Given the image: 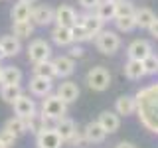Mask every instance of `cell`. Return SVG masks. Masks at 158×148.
<instances>
[{"label": "cell", "mask_w": 158, "mask_h": 148, "mask_svg": "<svg viewBox=\"0 0 158 148\" xmlns=\"http://www.w3.org/2000/svg\"><path fill=\"white\" fill-rule=\"evenodd\" d=\"M136 113L142 126L158 134V83L144 87L136 93Z\"/></svg>", "instance_id": "obj_1"}, {"label": "cell", "mask_w": 158, "mask_h": 148, "mask_svg": "<svg viewBox=\"0 0 158 148\" xmlns=\"http://www.w3.org/2000/svg\"><path fill=\"white\" fill-rule=\"evenodd\" d=\"M67 113V103L57 95H46L42 101V115L44 117H52V118H61Z\"/></svg>", "instance_id": "obj_2"}, {"label": "cell", "mask_w": 158, "mask_h": 148, "mask_svg": "<svg viewBox=\"0 0 158 148\" xmlns=\"http://www.w3.org/2000/svg\"><path fill=\"white\" fill-rule=\"evenodd\" d=\"M95 46L101 53L113 56V53L121 47V38H118L115 32H111V30H101L95 36Z\"/></svg>", "instance_id": "obj_3"}, {"label": "cell", "mask_w": 158, "mask_h": 148, "mask_svg": "<svg viewBox=\"0 0 158 148\" xmlns=\"http://www.w3.org/2000/svg\"><path fill=\"white\" fill-rule=\"evenodd\" d=\"M87 85L93 89V91H107L109 85H111V73L107 71L105 67L97 65V67H91L87 73Z\"/></svg>", "instance_id": "obj_4"}, {"label": "cell", "mask_w": 158, "mask_h": 148, "mask_svg": "<svg viewBox=\"0 0 158 148\" xmlns=\"http://www.w3.org/2000/svg\"><path fill=\"white\" fill-rule=\"evenodd\" d=\"M63 140L56 128H40L36 132V146L38 148H61Z\"/></svg>", "instance_id": "obj_5"}, {"label": "cell", "mask_w": 158, "mask_h": 148, "mask_svg": "<svg viewBox=\"0 0 158 148\" xmlns=\"http://www.w3.org/2000/svg\"><path fill=\"white\" fill-rule=\"evenodd\" d=\"M49 56H52V47L46 39H34L28 46V59L32 63L46 61V59H49Z\"/></svg>", "instance_id": "obj_6"}, {"label": "cell", "mask_w": 158, "mask_h": 148, "mask_svg": "<svg viewBox=\"0 0 158 148\" xmlns=\"http://www.w3.org/2000/svg\"><path fill=\"white\" fill-rule=\"evenodd\" d=\"M53 22L56 26H75L77 24V12L69 4H59L57 10H53Z\"/></svg>", "instance_id": "obj_7"}, {"label": "cell", "mask_w": 158, "mask_h": 148, "mask_svg": "<svg viewBox=\"0 0 158 148\" xmlns=\"http://www.w3.org/2000/svg\"><path fill=\"white\" fill-rule=\"evenodd\" d=\"M12 107H14V113H16V117L28 118V117L36 115V103H34V99H30V95H24V93L12 103Z\"/></svg>", "instance_id": "obj_8"}, {"label": "cell", "mask_w": 158, "mask_h": 148, "mask_svg": "<svg viewBox=\"0 0 158 148\" xmlns=\"http://www.w3.org/2000/svg\"><path fill=\"white\" fill-rule=\"evenodd\" d=\"M30 22L36 26H48L53 22V10L49 6H36L30 12Z\"/></svg>", "instance_id": "obj_9"}, {"label": "cell", "mask_w": 158, "mask_h": 148, "mask_svg": "<svg viewBox=\"0 0 158 148\" xmlns=\"http://www.w3.org/2000/svg\"><path fill=\"white\" fill-rule=\"evenodd\" d=\"M52 79H46V77H40V75H34L30 79V93L34 97H46L52 93Z\"/></svg>", "instance_id": "obj_10"}, {"label": "cell", "mask_w": 158, "mask_h": 148, "mask_svg": "<svg viewBox=\"0 0 158 148\" xmlns=\"http://www.w3.org/2000/svg\"><path fill=\"white\" fill-rule=\"evenodd\" d=\"M52 63L56 67V77H69L75 71V61H73L71 56H59Z\"/></svg>", "instance_id": "obj_11"}, {"label": "cell", "mask_w": 158, "mask_h": 148, "mask_svg": "<svg viewBox=\"0 0 158 148\" xmlns=\"http://www.w3.org/2000/svg\"><path fill=\"white\" fill-rule=\"evenodd\" d=\"M127 53H128L131 59H140L142 61L146 56L152 53V46H150V42H146V39H135V42L128 46Z\"/></svg>", "instance_id": "obj_12"}, {"label": "cell", "mask_w": 158, "mask_h": 148, "mask_svg": "<svg viewBox=\"0 0 158 148\" xmlns=\"http://www.w3.org/2000/svg\"><path fill=\"white\" fill-rule=\"evenodd\" d=\"M93 10H95V16H99L103 22L115 20V16H117V0H101Z\"/></svg>", "instance_id": "obj_13"}, {"label": "cell", "mask_w": 158, "mask_h": 148, "mask_svg": "<svg viewBox=\"0 0 158 148\" xmlns=\"http://www.w3.org/2000/svg\"><path fill=\"white\" fill-rule=\"evenodd\" d=\"M52 39L53 43L59 47H67L73 43V34H71V28L69 26H56L52 30Z\"/></svg>", "instance_id": "obj_14"}, {"label": "cell", "mask_w": 158, "mask_h": 148, "mask_svg": "<svg viewBox=\"0 0 158 148\" xmlns=\"http://www.w3.org/2000/svg\"><path fill=\"white\" fill-rule=\"evenodd\" d=\"M83 132H85V138H87V142H89V144H101V142L107 138L105 128L99 125L97 121L89 122V125L85 126V130H83Z\"/></svg>", "instance_id": "obj_15"}, {"label": "cell", "mask_w": 158, "mask_h": 148, "mask_svg": "<svg viewBox=\"0 0 158 148\" xmlns=\"http://www.w3.org/2000/svg\"><path fill=\"white\" fill-rule=\"evenodd\" d=\"M115 113H117V115H123V117L135 115V113H136V101H135V97L121 95V97L117 99V103H115Z\"/></svg>", "instance_id": "obj_16"}, {"label": "cell", "mask_w": 158, "mask_h": 148, "mask_svg": "<svg viewBox=\"0 0 158 148\" xmlns=\"http://www.w3.org/2000/svg\"><path fill=\"white\" fill-rule=\"evenodd\" d=\"M97 122L105 128L107 134H109V132H117L118 126H121V118H118V115H117V113H113V111H103L101 115H99Z\"/></svg>", "instance_id": "obj_17"}, {"label": "cell", "mask_w": 158, "mask_h": 148, "mask_svg": "<svg viewBox=\"0 0 158 148\" xmlns=\"http://www.w3.org/2000/svg\"><path fill=\"white\" fill-rule=\"evenodd\" d=\"M0 47H2V51H4L6 57H16L20 53V49H22V43H20V39L14 36V34H10V36L0 38Z\"/></svg>", "instance_id": "obj_18"}, {"label": "cell", "mask_w": 158, "mask_h": 148, "mask_svg": "<svg viewBox=\"0 0 158 148\" xmlns=\"http://www.w3.org/2000/svg\"><path fill=\"white\" fill-rule=\"evenodd\" d=\"M22 83V71L14 65H6L0 69V85H20Z\"/></svg>", "instance_id": "obj_19"}, {"label": "cell", "mask_w": 158, "mask_h": 148, "mask_svg": "<svg viewBox=\"0 0 158 148\" xmlns=\"http://www.w3.org/2000/svg\"><path fill=\"white\" fill-rule=\"evenodd\" d=\"M77 24H83V26L89 30V34L95 38L103 30V24L105 22H103L99 16H95V14H83V16H77Z\"/></svg>", "instance_id": "obj_20"}, {"label": "cell", "mask_w": 158, "mask_h": 148, "mask_svg": "<svg viewBox=\"0 0 158 148\" xmlns=\"http://www.w3.org/2000/svg\"><path fill=\"white\" fill-rule=\"evenodd\" d=\"M57 97H61L63 101L67 103H73V101H77V97H79V87H77V83H73V81H63L61 85L57 87Z\"/></svg>", "instance_id": "obj_21"}, {"label": "cell", "mask_w": 158, "mask_h": 148, "mask_svg": "<svg viewBox=\"0 0 158 148\" xmlns=\"http://www.w3.org/2000/svg\"><path fill=\"white\" fill-rule=\"evenodd\" d=\"M56 130H57V134L61 136V140H63V142H67L69 138L73 136V132L77 130V126H75V121H71V118H67V117H61V118H57Z\"/></svg>", "instance_id": "obj_22"}, {"label": "cell", "mask_w": 158, "mask_h": 148, "mask_svg": "<svg viewBox=\"0 0 158 148\" xmlns=\"http://www.w3.org/2000/svg\"><path fill=\"white\" fill-rule=\"evenodd\" d=\"M125 75L128 79H132V81L144 77V67H142L140 59H131V57H128V61L125 63Z\"/></svg>", "instance_id": "obj_23"}, {"label": "cell", "mask_w": 158, "mask_h": 148, "mask_svg": "<svg viewBox=\"0 0 158 148\" xmlns=\"http://www.w3.org/2000/svg\"><path fill=\"white\" fill-rule=\"evenodd\" d=\"M30 12H32V4H26V2H18L12 6L10 10V18L12 22H22V20H30Z\"/></svg>", "instance_id": "obj_24"}, {"label": "cell", "mask_w": 158, "mask_h": 148, "mask_svg": "<svg viewBox=\"0 0 158 148\" xmlns=\"http://www.w3.org/2000/svg\"><path fill=\"white\" fill-rule=\"evenodd\" d=\"M12 34L18 39H26L34 34V24L30 20H22V22H12Z\"/></svg>", "instance_id": "obj_25"}, {"label": "cell", "mask_w": 158, "mask_h": 148, "mask_svg": "<svg viewBox=\"0 0 158 148\" xmlns=\"http://www.w3.org/2000/svg\"><path fill=\"white\" fill-rule=\"evenodd\" d=\"M22 95V87L20 85H0V99L8 105H12L16 99Z\"/></svg>", "instance_id": "obj_26"}, {"label": "cell", "mask_w": 158, "mask_h": 148, "mask_svg": "<svg viewBox=\"0 0 158 148\" xmlns=\"http://www.w3.org/2000/svg\"><path fill=\"white\" fill-rule=\"evenodd\" d=\"M154 12H152L150 8H138L135 10V22H136V26L138 28H144L148 30V26L152 24V20H154Z\"/></svg>", "instance_id": "obj_27"}, {"label": "cell", "mask_w": 158, "mask_h": 148, "mask_svg": "<svg viewBox=\"0 0 158 148\" xmlns=\"http://www.w3.org/2000/svg\"><path fill=\"white\" fill-rule=\"evenodd\" d=\"M4 128L6 130H10L14 136H22V134H26V121H24L22 117H12V118H8L6 121V125H4Z\"/></svg>", "instance_id": "obj_28"}, {"label": "cell", "mask_w": 158, "mask_h": 148, "mask_svg": "<svg viewBox=\"0 0 158 148\" xmlns=\"http://www.w3.org/2000/svg\"><path fill=\"white\" fill-rule=\"evenodd\" d=\"M34 75H40V77H46V79H53L56 77V67L53 63L46 59V61H40V63H34Z\"/></svg>", "instance_id": "obj_29"}, {"label": "cell", "mask_w": 158, "mask_h": 148, "mask_svg": "<svg viewBox=\"0 0 158 148\" xmlns=\"http://www.w3.org/2000/svg\"><path fill=\"white\" fill-rule=\"evenodd\" d=\"M71 34H73V42H77V43L93 39V36L89 34V30L83 26V24H75V26H71Z\"/></svg>", "instance_id": "obj_30"}, {"label": "cell", "mask_w": 158, "mask_h": 148, "mask_svg": "<svg viewBox=\"0 0 158 148\" xmlns=\"http://www.w3.org/2000/svg\"><path fill=\"white\" fill-rule=\"evenodd\" d=\"M115 24L121 32H131V30L136 28V22H135V14L132 16H117L115 18Z\"/></svg>", "instance_id": "obj_31"}, {"label": "cell", "mask_w": 158, "mask_h": 148, "mask_svg": "<svg viewBox=\"0 0 158 148\" xmlns=\"http://www.w3.org/2000/svg\"><path fill=\"white\" fill-rule=\"evenodd\" d=\"M142 67H144V75H156L158 73V57L154 53L146 56L142 59Z\"/></svg>", "instance_id": "obj_32"}, {"label": "cell", "mask_w": 158, "mask_h": 148, "mask_svg": "<svg viewBox=\"0 0 158 148\" xmlns=\"http://www.w3.org/2000/svg\"><path fill=\"white\" fill-rule=\"evenodd\" d=\"M132 14H135L132 2H128V0H118L117 2V16H132Z\"/></svg>", "instance_id": "obj_33"}, {"label": "cell", "mask_w": 158, "mask_h": 148, "mask_svg": "<svg viewBox=\"0 0 158 148\" xmlns=\"http://www.w3.org/2000/svg\"><path fill=\"white\" fill-rule=\"evenodd\" d=\"M67 142H71L73 146H79V148H83L85 144H89L87 138H85V132H83V130H75V132H73V136L69 138Z\"/></svg>", "instance_id": "obj_34"}, {"label": "cell", "mask_w": 158, "mask_h": 148, "mask_svg": "<svg viewBox=\"0 0 158 148\" xmlns=\"http://www.w3.org/2000/svg\"><path fill=\"white\" fill-rule=\"evenodd\" d=\"M16 138H18V136H14L10 130H6V128H2V130H0V142H2V144L6 146V148H8V146H12L14 142H16Z\"/></svg>", "instance_id": "obj_35"}, {"label": "cell", "mask_w": 158, "mask_h": 148, "mask_svg": "<svg viewBox=\"0 0 158 148\" xmlns=\"http://www.w3.org/2000/svg\"><path fill=\"white\" fill-rule=\"evenodd\" d=\"M99 2H101V0H79V4H81L85 10H93Z\"/></svg>", "instance_id": "obj_36"}, {"label": "cell", "mask_w": 158, "mask_h": 148, "mask_svg": "<svg viewBox=\"0 0 158 148\" xmlns=\"http://www.w3.org/2000/svg\"><path fill=\"white\" fill-rule=\"evenodd\" d=\"M69 56H71V57H81V56H83V47L71 46V47H69Z\"/></svg>", "instance_id": "obj_37"}, {"label": "cell", "mask_w": 158, "mask_h": 148, "mask_svg": "<svg viewBox=\"0 0 158 148\" xmlns=\"http://www.w3.org/2000/svg\"><path fill=\"white\" fill-rule=\"evenodd\" d=\"M148 30H150V34H152L154 38H158V18H154V20H152V24L148 26Z\"/></svg>", "instance_id": "obj_38"}, {"label": "cell", "mask_w": 158, "mask_h": 148, "mask_svg": "<svg viewBox=\"0 0 158 148\" xmlns=\"http://www.w3.org/2000/svg\"><path fill=\"white\" fill-rule=\"evenodd\" d=\"M117 148H135V144L132 142H118Z\"/></svg>", "instance_id": "obj_39"}, {"label": "cell", "mask_w": 158, "mask_h": 148, "mask_svg": "<svg viewBox=\"0 0 158 148\" xmlns=\"http://www.w3.org/2000/svg\"><path fill=\"white\" fill-rule=\"evenodd\" d=\"M20 2H26V4H34L36 0H20Z\"/></svg>", "instance_id": "obj_40"}, {"label": "cell", "mask_w": 158, "mask_h": 148, "mask_svg": "<svg viewBox=\"0 0 158 148\" xmlns=\"http://www.w3.org/2000/svg\"><path fill=\"white\" fill-rule=\"evenodd\" d=\"M4 57H6V56H4V51H2V47H0V61H2V59Z\"/></svg>", "instance_id": "obj_41"}, {"label": "cell", "mask_w": 158, "mask_h": 148, "mask_svg": "<svg viewBox=\"0 0 158 148\" xmlns=\"http://www.w3.org/2000/svg\"><path fill=\"white\" fill-rule=\"evenodd\" d=\"M0 148H6V146H4V144H2V142H0Z\"/></svg>", "instance_id": "obj_42"}, {"label": "cell", "mask_w": 158, "mask_h": 148, "mask_svg": "<svg viewBox=\"0 0 158 148\" xmlns=\"http://www.w3.org/2000/svg\"><path fill=\"white\" fill-rule=\"evenodd\" d=\"M117 2H118V0H117Z\"/></svg>", "instance_id": "obj_43"}, {"label": "cell", "mask_w": 158, "mask_h": 148, "mask_svg": "<svg viewBox=\"0 0 158 148\" xmlns=\"http://www.w3.org/2000/svg\"><path fill=\"white\" fill-rule=\"evenodd\" d=\"M0 69H2V67H0Z\"/></svg>", "instance_id": "obj_44"}]
</instances>
